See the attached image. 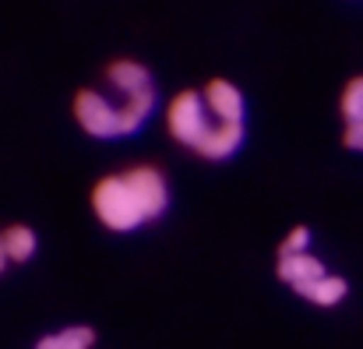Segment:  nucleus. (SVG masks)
<instances>
[{
  "label": "nucleus",
  "instance_id": "obj_1",
  "mask_svg": "<svg viewBox=\"0 0 363 349\" xmlns=\"http://www.w3.org/2000/svg\"><path fill=\"white\" fill-rule=\"evenodd\" d=\"M103 89H78L71 113L74 123L99 141H113V138H130L138 134L152 113H155V82L152 71L141 60L121 57L113 64H106L103 71Z\"/></svg>",
  "mask_w": 363,
  "mask_h": 349
},
{
  "label": "nucleus",
  "instance_id": "obj_2",
  "mask_svg": "<svg viewBox=\"0 0 363 349\" xmlns=\"http://www.w3.org/2000/svg\"><path fill=\"white\" fill-rule=\"evenodd\" d=\"M166 131L177 145L191 148L208 162L233 159L243 145V123H230L208 110L201 89H184L166 103Z\"/></svg>",
  "mask_w": 363,
  "mask_h": 349
},
{
  "label": "nucleus",
  "instance_id": "obj_3",
  "mask_svg": "<svg viewBox=\"0 0 363 349\" xmlns=\"http://www.w3.org/2000/svg\"><path fill=\"white\" fill-rule=\"evenodd\" d=\"M275 275L282 286H289L296 297H303L314 307H339L350 297V282L311 250H282L279 247Z\"/></svg>",
  "mask_w": 363,
  "mask_h": 349
},
{
  "label": "nucleus",
  "instance_id": "obj_4",
  "mask_svg": "<svg viewBox=\"0 0 363 349\" xmlns=\"http://www.w3.org/2000/svg\"><path fill=\"white\" fill-rule=\"evenodd\" d=\"M92 212L110 233H134L145 226V209L127 180V173H106L92 187Z\"/></svg>",
  "mask_w": 363,
  "mask_h": 349
},
{
  "label": "nucleus",
  "instance_id": "obj_5",
  "mask_svg": "<svg viewBox=\"0 0 363 349\" xmlns=\"http://www.w3.org/2000/svg\"><path fill=\"white\" fill-rule=\"evenodd\" d=\"M123 173H127V180H130V187H134V194H138V201L145 209V219L148 223L162 219L166 209H169V180H166V173L159 166H130Z\"/></svg>",
  "mask_w": 363,
  "mask_h": 349
},
{
  "label": "nucleus",
  "instance_id": "obj_6",
  "mask_svg": "<svg viewBox=\"0 0 363 349\" xmlns=\"http://www.w3.org/2000/svg\"><path fill=\"white\" fill-rule=\"evenodd\" d=\"M339 113H342V145L350 152H363V74L346 82L339 96Z\"/></svg>",
  "mask_w": 363,
  "mask_h": 349
},
{
  "label": "nucleus",
  "instance_id": "obj_7",
  "mask_svg": "<svg viewBox=\"0 0 363 349\" xmlns=\"http://www.w3.org/2000/svg\"><path fill=\"white\" fill-rule=\"evenodd\" d=\"M201 92H205L208 110L219 116V120H230V123H243V120H247V99H243V92L233 82L212 78V82H205Z\"/></svg>",
  "mask_w": 363,
  "mask_h": 349
},
{
  "label": "nucleus",
  "instance_id": "obj_8",
  "mask_svg": "<svg viewBox=\"0 0 363 349\" xmlns=\"http://www.w3.org/2000/svg\"><path fill=\"white\" fill-rule=\"evenodd\" d=\"M0 247H4V254H7L11 265H25V261L35 257L39 236H35L32 226H25V223H11L7 230H0Z\"/></svg>",
  "mask_w": 363,
  "mask_h": 349
},
{
  "label": "nucleus",
  "instance_id": "obj_9",
  "mask_svg": "<svg viewBox=\"0 0 363 349\" xmlns=\"http://www.w3.org/2000/svg\"><path fill=\"white\" fill-rule=\"evenodd\" d=\"M35 349H96V332L89 325H67L60 332L43 336Z\"/></svg>",
  "mask_w": 363,
  "mask_h": 349
},
{
  "label": "nucleus",
  "instance_id": "obj_10",
  "mask_svg": "<svg viewBox=\"0 0 363 349\" xmlns=\"http://www.w3.org/2000/svg\"><path fill=\"white\" fill-rule=\"evenodd\" d=\"M7 265H11V261H7V254H4V247H0V272H4Z\"/></svg>",
  "mask_w": 363,
  "mask_h": 349
}]
</instances>
